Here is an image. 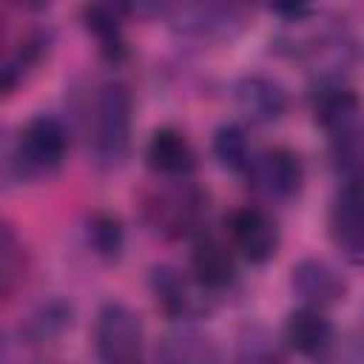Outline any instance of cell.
Listing matches in <instances>:
<instances>
[{
  "label": "cell",
  "mask_w": 364,
  "mask_h": 364,
  "mask_svg": "<svg viewBox=\"0 0 364 364\" xmlns=\"http://www.w3.org/2000/svg\"><path fill=\"white\" fill-rule=\"evenodd\" d=\"M310 111H313L316 125H321L330 139L358 134L361 102H358V94L341 80L316 82V88L310 94Z\"/></svg>",
  "instance_id": "8"
},
{
  "label": "cell",
  "mask_w": 364,
  "mask_h": 364,
  "mask_svg": "<svg viewBox=\"0 0 364 364\" xmlns=\"http://www.w3.org/2000/svg\"><path fill=\"white\" fill-rule=\"evenodd\" d=\"M0 43H3V23H0Z\"/></svg>",
  "instance_id": "25"
},
{
  "label": "cell",
  "mask_w": 364,
  "mask_h": 364,
  "mask_svg": "<svg viewBox=\"0 0 364 364\" xmlns=\"http://www.w3.org/2000/svg\"><path fill=\"white\" fill-rule=\"evenodd\" d=\"M46 51H48V34L31 31V34L0 63V100L11 97V94L17 91V85L34 71V65L43 60Z\"/></svg>",
  "instance_id": "17"
},
{
  "label": "cell",
  "mask_w": 364,
  "mask_h": 364,
  "mask_svg": "<svg viewBox=\"0 0 364 364\" xmlns=\"http://www.w3.org/2000/svg\"><path fill=\"white\" fill-rule=\"evenodd\" d=\"M156 364H222V355L210 336L193 327H179L162 336L156 347Z\"/></svg>",
  "instance_id": "16"
},
{
  "label": "cell",
  "mask_w": 364,
  "mask_h": 364,
  "mask_svg": "<svg viewBox=\"0 0 364 364\" xmlns=\"http://www.w3.org/2000/svg\"><path fill=\"white\" fill-rule=\"evenodd\" d=\"M191 276L210 293L228 287L236 279L233 250L213 236H199L191 250Z\"/></svg>",
  "instance_id": "15"
},
{
  "label": "cell",
  "mask_w": 364,
  "mask_h": 364,
  "mask_svg": "<svg viewBox=\"0 0 364 364\" xmlns=\"http://www.w3.org/2000/svg\"><path fill=\"white\" fill-rule=\"evenodd\" d=\"M171 26L196 40H230L247 23V9L233 3H185L168 9Z\"/></svg>",
  "instance_id": "7"
},
{
  "label": "cell",
  "mask_w": 364,
  "mask_h": 364,
  "mask_svg": "<svg viewBox=\"0 0 364 364\" xmlns=\"http://www.w3.org/2000/svg\"><path fill=\"white\" fill-rule=\"evenodd\" d=\"M284 341L290 344V350H296L304 358H324L333 350L336 330L333 321L324 316V310L299 307L284 321Z\"/></svg>",
  "instance_id": "14"
},
{
  "label": "cell",
  "mask_w": 364,
  "mask_h": 364,
  "mask_svg": "<svg viewBox=\"0 0 364 364\" xmlns=\"http://www.w3.org/2000/svg\"><path fill=\"white\" fill-rule=\"evenodd\" d=\"M330 239L350 264L364 259V216H361V185L358 179H344L330 205Z\"/></svg>",
  "instance_id": "9"
},
{
  "label": "cell",
  "mask_w": 364,
  "mask_h": 364,
  "mask_svg": "<svg viewBox=\"0 0 364 364\" xmlns=\"http://www.w3.org/2000/svg\"><path fill=\"white\" fill-rule=\"evenodd\" d=\"M23 179H26V171L17 154V134L9 128H0V191H9Z\"/></svg>",
  "instance_id": "22"
},
{
  "label": "cell",
  "mask_w": 364,
  "mask_h": 364,
  "mask_svg": "<svg viewBox=\"0 0 364 364\" xmlns=\"http://www.w3.org/2000/svg\"><path fill=\"white\" fill-rule=\"evenodd\" d=\"M82 23L85 28L97 37L100 51L117 63L125 57V40H122V20H119V6H105V3H94L82 9Z\"/></svg>",
  "instance_id": "18"
},
{
  "label": "cell",
  "mask_w": 364,
  "mask_h": 364,
  "mask_svg": "<svg viewBox=\"0 0 364 364\" xmlns=\"http://www.w3.org/2000/svg\"><path fill=\"white\" fill-rule=\"evenodd\" d=\"M228 233L233 247L250 262V264H264L276 256L279 250V225L273 222L270 213L262 208H236L228 219Z\"/></svg>",
  "instance_id": "10"
},
{
  "label": "cell",
  "mask_w": 364,
  "mask_h": 364,
  "mask_svg": "<svg viewBox=\"0 0 364 364\" xmlns=\"http://www.w3.org/2000/svg\"><path fill=\"white\" fill-rule=\"evenodd\" d=\"M148 287L162 313L179 321L202 318L213 310V293L205 290L191 273L173 264H156L148 273Z\"/></svg>",
  "instance_id": "5"
},
{
  "label": "cell",
  "mask_w": 364,
  "mask_h": 364,
  "mask_svg": "<svg viewBox=\"0 0 364 364\" xmlns=\"http://www.w3.org/2000/svg\"><path fill=\"white\" fill-rule=\"evenodd\" d=\"M85 233H88V245H91V250L97 256H102V259H119V253L125 247V230H122V222L114 213H105V210L94 213L88 219Z\"/></svg>",
  "instance_id": "20"
},
{
  "label": "cell",
  "mask_w": 364,
  "mask_h": 364,
  "mask_svg": "<svg viewBox=\"0 0 364 364\" xmlns=\"http://www.w3.org/2000/svg\"><path fill=\"white\" fill-rule=\"evenodd\" d=\"M245 176L259 196L270 202H290L299 196L304 185V162L296 151L284 145H273L250 154Z\"/></svg>",
  "instance_id": "4"
},
{
  "label": "cell",
  "mask_w": 364,
  "mask_h": 364,
  "mask_svg": "<svg viewBox=\"0 0 364 364\" xmlns=\"http://www.w3.org/2000/svg\"><path fill=\"white\" fill-rule=\"evenodd\" d=\"M68 324H71V310L57 307V304L43 307V310H40V313L31 318V330H34L37 341H43V338H48V336L63 333Z\"/></svg>",
  "instance_id": "23"
},
{
  "label": "cell",
  "mask_w": 364,
  "mask_h": 364,
  "mask_svg": "<svg viewBox=\"0 0 364 364\" xmlns=\"http://www.w3.org/2000/svg\"><path fill=\"white\" fill-rule=\"evenodd\" d=\"M145 162L165 179H188L196 171V151L176 128H156L145 145Z\"/></svg>",
  "instance_id": "13"
},
{
  "label": "cell",
  "mask_w": 364,
  "mask_h": 364,
  "mask_svg": "<svg viewBox=\"0 0 364 364\" xmlns=\"http://www.w3.org/2000/svg\"><path fill=\"white\" fill-rule=\"evenodd\" d=\"M131 125H134V97L125 82L108 80L94 91L88 108V148L94 159L105 168L125 162L131 151Z\"/></svg>",
  "instance_id": "1"
},
{
  "label": "cell",
  "mask_w": 364,
  "mask_h": 364,
  "mask_svg": "<svg viewBox=\"0 0 364 364\" xmlns=\"http://www.w3.org/2000/svg\"><path fill=\"white\" fill-rule=\"evenodd\" d=\"M23 262H26V253H23V245L14 228L0 222V293H9L20 282Z\"/></svg>",
  "instance_id": "21"
},
{
  "label": "cell",
  "mask_w": 364,
  "mask_h": 364,
  "mask_svg": "<svg viewBox=\"0 0 364 364\" xmlns=\"http://www.w3.org/2000/svg\"><path fill=\"white\" fill-rule=\"evenodd\" d=\"M233 100L236 108L245 114V119H250L253 125H273L287 114L290 105V94L287 88L264 74H247L236 82L233 88Z\"/></svg>",
  "instance_id": "12"
},
{
  "label": "cell",
  "mask_w": 364,
  "mask_h": 364,
  "mask_svg": "<svg viewBox=\"0 0 364 364\" xmlns=\"http://www.w3.org/2000/svg\"><path fill=\"white\" fill-rule=\"evenodd\" d=\"M213 156L228 171H245L250 162V142L247 131L239 122H225L213 131Z\"/></svg>",
  "instance_id": "19"
},
{
  "label": "cell",
  "mask_w": 364,
  "mask_h": 364,
  "mask_svg": "<svg viewBox=\"0 0 364 364\" xmlns=\"http://www.w3.org/2000/svg\"><path fill=\"white\" fill-rule=\"evenodd\" d=\"M236 364H284V358L267 341L247 338V341H242V347L236 353Z\"/></svg>",
  "instance_id": "24"
},
{
  "label": "cell",
  "mask_w": 364,
  "mask_h": 364,
  "mask_svg": "<svg viewBox=\"0 0 364 364\" xmlns=\"http://www.w3.org/2000/svg\"><path fill=\"white\" fill-rule=\"evenodd\" d=\"M68 151V134L60 119L54 117H31L23 131H17V154L23 162L26 176L54 173Z\"/></svg>",
  "instance_id": "6"
},
{
  "label": "cell",
  "mask_w": 364,
  "mask_h": 364,
  "mask_svg": "<svg viewBox=\"0 0 364 364\" xmlns=\"http://www.w3.org/2000/svg\"><path fill=\"white\" fill-rule=\"evenodd\" d=\"M290 290L301 307L324 310L347 296V279L324 259H301L290 270Z\"/></svg>",
  "instance_id": "11"
},
{
  "label": "cell",
  "mask_w": 364,
  "mask_h": 364,
  "mask_svg": "<svg viewBox=\"0 0 364 364\" xmlns=\"http://www.w3.org/2000/svg\"><path fill=\"white\" fill-rule=\"evenodd\" d=\"M171 182L173 185L148 196V225L165 236H202V225L208 219V193L188 179Z\"/></svg>",
  "instance_id": "2"
},
{
  "label": "cell",
  "mask_w": 364,
  "mask_h": 364,
  "mask_svg": "<svg viewBox=\"0 0 364 364\" xmlns=\"http://www.w3.org/2000/svg\"><path fill=\"white\" fill-rule=\"evenodd\" d=\"M94 344L100 364H145V330L122 301H105L97 313Z\"/></svg>",
  "instance_id": "3"
}]
</instances>
